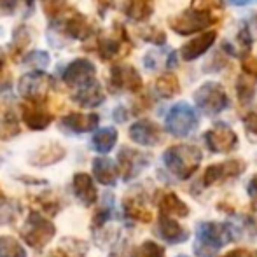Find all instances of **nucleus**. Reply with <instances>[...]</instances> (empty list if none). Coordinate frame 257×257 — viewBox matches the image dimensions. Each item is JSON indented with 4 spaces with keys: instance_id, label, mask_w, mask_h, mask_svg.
Masks as SVG:
<instances>
[{
    "instance_id": "nucleus-1",
    "label": "nucleus",
    "mask_w": 257,
    "mask_h": 257,
    "mask_svg": "<svg viewBox=\"0 0 257 257\" xmlns=\"http://www.w3.org/2000/svg\"><path fill=\"white\" fill-rule=\"evenodd\" d=\"M234 240L233 227L226 222L205 220L196 226L194 254L198 257H215L217 252Z\"/></svg>"
},
{
    "instance_id": "nucleus-2",
    "label": "nucleus",
    "mask_w": 257,
    "mask_h": 257,
    "mask_svg": "<svg viewBox=\"0 0 257 257\" xmlns=\"http://www.w3.org/2000/svg\"><path fill=\"white\" fill-rule=\"evenodd\" d=\"M201 159H203V154H201L200 147L191 146V144H177L163 153L165 166L179 180L191 179L200 168Z\"/></svg>"
},
{
    "instance_id": "nucleus-3",
    "label": "nucleus",
    "mask_w": 257,
    "mask_h": 257,
    "mask_svg": "<svg viewBox=\"0 0 257 257\" xmlns=\"http://www.w3.org/2000/svg\"><path fill=\"white\" fill-rule=\"evenodd\" d=\"M25 243L32 247L34 250L42 252L54 236H56V226L53 224L51 219L41 212H30L25 219L23 229H21Z\"/></svg>"
},
{
    "instance_id": "nucleus-4",
    "label": "nucleus",
    "mask_w": 257,
    "mask_h": 257,
    "mask_svg": "<svg viewBox=\"0 0 257 257\" xmlns=\"http://www.w3.org/2000/svg\"><path fill=\"white\" fill-rule=\"evenodd\" d=\"M213 23H217V18L213 13L208 11H196V9H186L182 13L175 14L168 20V27L172 32H175L180 37H189V35H200L203 32H208V28Z\"/></svg>"
},
{
    "instance_id": "nucleus-5",
    "label": "nucleus",
    "mask_w": 257,
    "mask_h": 257,
    "mask_svg": "<svg viewBox=\"0 0 257 257\" xmlns=\"http://www.w3.org/2000/svg\"><path fill=\"white\" fill-rule=\"evenodd\" d=\"M198 126H200V117H198L196 108H193L187 102L172 105L165 117V130L177 139H186L193 135Z\"/></svg>"
},
{
    "instance_id": "nucleus-6",
    "label": "nucleus",
    "mask_w": 257,
    "mask_h": 257,
    "mask_svg": "<svg viewBox=\"0 0 257 257\" xmlns=\"http://www.w3.org/2000/svg\"><path fill=\"white\" fill-rule=\"evenodd\" d=\"M133 44L128 32L122 25L115 23L110 34H98L96 37V54L102 61H112L117 58H124L132 51Z\"/></svg>"
},
{
    "instance_id": "nucleus-7",
    "label": "nucleus",
    "mask_w": 257,
    "mask_h": 257,
    "mask_svg": "<svg viewBox=\"0 0 257 257\" xmlns=\"http://www.w3.org/2000/svg\"><path fill=\"white\" fill-rule=\"evenodd\" d=\"M194 103L205 115H219L229 107V96L220 82L208 81L194 91Z\"/></svg>"
},
{
    "instance_id": "nucleus-8",
    "label": "nucleus",
    "mask_w": 257,
    "mask_h": 257,
    "mask_svg": "<svg viewBox=\"0 0 257 257\" xmlns=\"http://www.w3.org/2000/svg\"><path fill=\"white\" fill-rule=\"evenodd\" d=\"M54 88V77L44 70L27 72L18 81V93L25 102H48L49 91Z\"/></svg>"
},
{
    "instance_id": "nucleus-9",
    "label": "nucleus",
    "mask_w": 257,
    "mask_h": 257,
    "mask_svg": "<svg viewBox=\"0 0 257 257\" xmlns=\"http://www.w3.org/2000/svg\"><path fill=\"white\" fill-rule=\"evenodd\" d=\"M108 86L114 93H133L139 95L144 88L140 72L133 65L115 63L108 72Z\"/></svg>"
},
{
    "instance_id": "nucleus-10",
    "label": "nucleus",
    "mask_w": 257,
    "mask_h": 257,
    "mask_svg": "<svg viewBox=\"0 0 257 257\" xmlns=\"http://www.w3.org/2000/svg\"><path fill=\"white\" fill-rule=\"evenodd\" d=\"M205 144L213 154H229L238 147V135L229 124L219 121L205 133Z\"/></svg>"
},
{
    "instance_id": "nucleus-11",
    "label": "nucleus",
    "mask_w": 257,
    "mask_h": 257,
    "mask_svg": "<svg viewBox=\"0 0 257 257\" xmlns=\"http://www.w3.org/2000/svg\"><path fill=\"white\" fill-rule=\"evenodd\" d=\"M151 165V154L142 153V151L132 149V147H122L117 154V166L122 175V180L137 179L147 166Z\"/></svg>"
},
{
    "instance_id": "nucleus-12",
    "label": "nucleus",
    "mask_w": 257,
    "mask_h": 257,
    "mask_svg": "<svg viewBox=\"0 0 257 257\" xmlns=\"http://www.w3.org/2000/svg\"><path fill=\"white\" fill-rule=\"evenodd\" d=\"M245 166L247 165H245L241 159H227V161L210 165V166H206V170L203 172L201 184H203L205 187H212V186H215V184L231 180V179H234V177L241 175Z\"/></svg>"
},
{
    "instance_id": "nucleus-13",
    "label": "nucleus",
    "mask_w": 257,
    "mask_h": 257,
    "mask_svg": "<svg viewBox=\"0 0 257 257\" xmlns=\"http://www.w3.org/2000/svg\"><path fill=\"white\" fill-rule=\"evenodd\" d=\"M61 79H63V82L68 88L77 89L81 86H84L86 82L96 79V67L88 58H75L65 67Z\"/></svg>"
},
{
    "instance_id": "nucleus-14",
    "label": "nucleus",
    "mask_w": 257,
    "mask_h": 257,
    "mask_svg": "<svg viewBox=\"0 0 257 257\" xmlns=\"http://www.w3.org/2000/svg\"><path fill=\"white\" fill-rule=\"evenodd\" d=\"M51 25H56L68 41H88L95 34L89 20L84 14L79 13V11H74L67 18H63L60 21H54Z\"/></svg>"
},
{
    "instance_id": "nucleus-15",
    "label": "nucleus",
    "mask_w": 257,
    "mask_h": 257,
    "mask_svg": "<svg viewBox=\"0 0 257 257\" xmlns=\"http://www.w3.org/2000/svg\"><path fill=\"white\" fill-rule=\"evenodd\" d=\"M54 115L48 108V102H25L21 103V121L32 132H44L53 122Z\"/></svg>"
},
{
    "instance_id": "nucleus-16",
    "label": "nucleus",
    "mask_w": 257,
    "mask_h": 257,
    "mask_svg": "<svg viewBox=\"0 0 257 257\" xmlns=\"http://www.w3.org/2000/svg\"><path fill=\"white\" fill-rule=\"evenodd\" d=\"M128 135L132 139V142L144 147H154L158 144H161L163 140L161 128H159L158 122L151 121V119H139V121H135L130 126Z\"/></svg>"
},
{
    "instance_id": "nucleus-17",
    "label": "nucleus",
    "mask_w": 257,
    "mask_h": 257,
    "mask_svg": "<svg viewBox=\"0 0 257 257\" xmlns=\"http://www.w3.org/2000/svg\"><path fill=\"white\" fill-rule=\"evenodd\" d=\"M100 124V115L95 112H70V114L63 115L60 121L61 132L70 133V135H81V133L95 132Z\"/></svg>"
},
{
    "instance_id": "nucleus-18",
    "label": "nucleus",
    "mask_w": 257,
    "mask_h": 257,
    "mask_svg": "<svg viewBox=\"0 0 257 257\" xmlns=\"http://www.w3.org/2000/svg\"><path fill=\"white\" fill-rule=\"evenodd\" d=\"M217 41V32L215 30H208L203 34L196 35V37L189 39L187 42H184L182 48H180V58L184 61H194L200 56H203L205 53L210 51L213 44Z\"/></svg>"
},
{
    "instance_id": "nucleus-19",
    "label": "nucleus",
    "mask_w": 257,
    "mask_h": 257,
    "mask_svg": "<svg viewBox=\"0 0 257 257\" xmlns=\"http://www.w3.org/2000/svg\"><path fill=\"white\" fill-rule=\"evenodd\" d=\"M72 102L77 103L82 108H96L105 102V91L96 79L86 82L84 86L74 89V93L70 95Z\"/></svg>"
},
{
    "instance_id": "nucleus-20",
    "label": "nucleus",
    "mask_w": 257,
    "mask_h": 257,
    "mask_svg": "<svg viewBox=\"0 0 257 257\" xmlns=\"http://www.w3.org/2000/svg\"><path fill=\"white\" fill-rule=\"evenodd\" d=\"M154 233L158 234L161 240H165L166 243H172V245L184 243V241H187V238H189V231L180 226L173 217H168V215H159L158 226H156Z\"/></svg>"
},
{
    "instance_id": "nucleus-21",
    "label": "nucleus",
    "mask_w": 257,
    "mask_h": 257,
    "mask_svg": "<svg viewBox=\"0 0 257 257\" xmlns=\"http://www.w3.org/2000/svg\"><path fill=\"white\" fill-rule=\"evenodd\" d=\"M67 156V149H65L61 144L58 142H49L41 146L39 149H35L34 153L28 158V163L32 166H39V168H44V166H51L60 163L61 159Z\"/></svg>"
},
{
    "instance_id": "nucleus-22",
    "label": "nucleus",
    "mask_w": 257,
    "mask_h": 257,
    "mask_svg": "<svg viewBox=\"0 0 257 257\" xmlns=\"http://www.w3.org/2000/svg\"><path fill=\"white\" fill-rule=\"evenodd\" d=\"M144 67L149 72L158 70H172L177 67V51L170 48H154L144 56Z\"/></svg>"
},
{
    "instance_id": "nucleus-23",
    "label": "nucleus",
    "mask_w": 257,
    "mask_h": 257,
    "mask_svg": "<svg viewBox=\"0 0 257 257\" xmlns=\"http://www.w3.org/2000/svg\"><path fill=\"white\" fill-rule=\"evenodd\" d=\"M72 191H74V196L79 200V203L84 206H93L98 201V191H96L91 175H88V173H75L72 179Z\"/></svg>"
},
{
    "instance_id": "nucleus-24",
    "label": "nucleus",
    "mask_w": 257,
    "mask_h": 257,
    "mask_svg": "<svg viewBox=\"0 0 257 257\" xmlns=\"http://www.w3.org/2000/svg\"><path fill=\"white\" fill-rule=\"evenodd\" d=\"M252 44H254V39H252L250 28H248L247 23H243V27L238 30L234 41L222 42V51L233 58H241L243 60V58L250 56Z\"/></svg>"
},
{
    "instance_id": "nucleus-25",
    "label": "nucleus",
    "mask_w": 257,
    "mask_h": 257,
    "mask_svg": "<svg viewBox=\"0 0 257 257\" xmlns=\"http://www.w3.org/2000/svg\"><path fill=\"white\" fill-rule=\"evenodd\" d=\"M119 173H121L119 166L110 158L100 156V158H95V161H93V175H95L96 182H100L102 186L114 187L117 184Z\"/></svg>"
},
{
    "instance_id": "nucleus-26",
    "label": "nucleus",
    "mask_w": 257,
    "mask_h": 257,
    "mask_svg": "<svg viewBox=\"0 0 257 257\" xmlns=\"http://www.w3.org/2000/svg\"><path fill=\"white\" fill-rule=\"evenodd\" d=\"M32 44V30L28 25H18L13 30V39L9 42V56L13 61H20V58L23 60L25 51L28 49V46Z\"/></svg>"
},
{
    "instance_id": "nucleus-27",
    "label": "nucleus",
    "mask_w": 257,
    "mask_h": 257,
    "mask_svg": "<svg viewBox=\"0 0 257 257\" xmlns=\"http://www.w3.org/2000/svg\"><path fill=\"white\" fill-rule=\"evenodd\" d=\"M122 11L133 23H146L154 14V0H126Z\"/></svg>"
},
{
    "instance_id": "nucleus-28",
    "label": "nucleus",
    "mask_w": 257,
    "mask_h": 257,
    "mask_svg": "<svg viewBox=\"0 0 257 257\" xmlns=\"http://www.w3.org/2000/svg\"><path fill=\"white\" fill-rule=\"evenodd\" d=\"M158 206L161 215H168V217H179V219H184V217L189 215V206L184 203L175 193H163L158 200Z\"/></svg>"
},
{
    "instance_id": "nucleus-29",
    "label": "nucleus",
    "mask_w": 257,
    "mask_h": 257,
    "mask_svg": "<svg viewBox=\"0 0 257 257\" xmlns=\"http://www.w3.org/2000/svg\"><path fill=\"white\" fill-rule=\"evenodd\" d=\"M88 254V243L79 238H63L60 247L49 252L46 257H86Z\"/></svg>"
},
{
    "instance_id": "nucleus-30",
    "label": "nucleus",
    "mask_w": 257,
    "mask_h": 257,
    "mask_svg": "<svg viewBox=\"0 0 257 257\" xmlns=\"http://www.w3.org/2000/svg\"><path fill=\"white\" fill-rule=\"evenodd\" d=\"M122 210H124L128 219H133V220H137V222H151V220H153V212L147 208L144 200L139 196L124 198V201H122Z\"/></svg>"
},
{
    "instance_id": "nucleus-31",
    "label": "nucleus",
    "mask_w": 257,
    "mask_h": 257,
    "mask_svg": "<svg viewBox=\"0 0 257 257\" xmlns=\"http://www.w3.org/2000/svg\"><path fill=\"white\" fill-rule=\"evenodd\" d=\"M154 93L156 96L163 100H170L180 93V82L175 74L172 72H165L154 81Z\"/></svg>"
},
{
    "instance_id": "nucleus-32",
    "label": "nucleus",
    "mask_w": 257,
    "mask_h": 257,
    "mask_svg": "<svg viewBox=\"0 0 257 257\" xmlns=\"http://www.w3.org/2000/svg\"><path fill=\"white\" fill-rule=\"evenodd\" d=\"M117 137H119L117 130L112 128V126L100 128V130H96L95 135H93L91 146H93V149H95L96 153L107 154L115 147V144H117Z\"/></svg>"
},
{
    "instance_id": "nucleus-33",
    "label": "nucleus",
    "mask_w": 257,
    "mask_h": 257,
    "mask_svg": "<svg viewBox=\"0 0 257 257\" xmlns=\"http://www.w3.org/2000/svg\"><path fill=\"white\" fill-rule=\"evenodd\" d=\"M21 133L20 119L14 114V110L7 108L0 117V140H13Z\"/></svg>"
},
{
    "instance_id": "nucleus-34",
    "label": "nucleus",
    "mask_w": 257,
    "mask_h": 257,
    "mask_svg": "<svg viewBox=\"0 0 257 257\" xmlns=\"http://www.w3.org/2000/svg\"><path fill=\"white\" fill-rule=\"evenodd\" d=\"M236 93H238V100L241 103H250L257 93V81L240 74V77L236 81Z\"/></svg>"
},
{
    "instance_id": "nucleus-35",
    "label": "nucleus",
    "mask_w": 257,
    "mask_h": 257,
    "mask_svg": "<svg viewBox=\"0 0 257 257\" xmlns=\"http://www.w3.org/2000/svg\"><path fill=\"white\" fill-rule=\"evenodd\" d=\"M0 257H27V248L16 238L0 234Z\"/></svg>"
},
{
    "instance_id": "nucleus-36",
    "label": "nucleus",
    "mask_w": 257,
    "mask_h": 257,
    "mask_svg": "<svg viewBox=\"0 0 257 257\" xmlns=\"http://www.w3.org/2000/svg\"><path fill=\"white\" fill-rule=\"evenodd\" d=\"M41 2H42V11H44V14L49 18L51 23L63 20V14L68 9L67 0H41Z\"/></svg>"
},
{
    "instance_id": "nucleus-37",
    "label": "nucleus",
    "mask_w": 257,
    "mask_h": 257,
    "mask_svg": "<svg viewBox=\"0 0 257 257\" xmlns=\"http://www.w3.org/2000/svg\"><path fill=\"white\" fill-rule=\"evenodd\" d=\"M21 61H23V65L34 68V70H44L51 63V56H49V53L42 51V49H35V51L25 54V58Z\"/></svg>"
},
{
    "instance_id": "nucleus-38",
    "label": "nucleus",
    "mask_w": 257,
    "mask_h": 257,
    "mask_svg": "<svg viewBox=\"0 0 257 257\" xmlns=\"http://www.w3.org/2000/svg\"><path fill=\"white\" fill-rule=\"evenodd\" d=\"M132 257H165V248L153 240H146L132 252Z\"/></svg>"
},
{
    "instance_id": "nucleus-39",
    "label": "nucleus",
    "mask_w": 257,
    "mask_h": 257,
    "mask_svg": "<svg viewBox=\"0 0 257 257\" xmlns=\"http://www.w3.org/2000/svg\"><path fill=\"white\" fill-rule=\"evenodd\" d=\"M20 215V206L13 201H4L0 205V224H11L16 220V217Z\"/></svg>"
},
{
    "instance_id": "nucleus-40",
    "label": "nucleus",
    "mask_w": 257,
    "mask_h": 257,
    "mask_svg": "<svg viewBox=\"0 0 257 257\" xmlns=\"http://www.w3.org/2000/svg\"><path fill=\"white\" fill-rule=\"evenodd\" d=\"M142 37H144V41L154 44L156 48H163V46L166 44V34L156 27H149L146 32H142Z\"/></svg>"
},
{
    "instance_id": "nucleus-41",
    "label": "nucleus",
    "mask_w": 257,
    "mask_h": 257,
    "mask_svg": "<svg viewBox=\"0 0 257 257\" xmlns=\"http://www.w3.org/2000/svg\"><path fill=\"white\" fill-rule=\"evenodd\" d=\"M243 122V128H245V133L247 137L252 140V142H257V110H250L243 115L241 119Z\"/></svg>"
},
{
    "instance_id": "nucleus-42",
    "label": "nucleus",
    "mask_w": 257,
    "mask_h": 257,
    "mask_svg": "<svg viewBox=\"0 0 257 257\" xmlns=\"http://www.w3.org/2000/svg\"><path fill=\"white\" fill-rule=\"evenodd\" d=\"M241 74L257 81V58L255 56L250 54V56L241 60Z\"/></svg>"
},
{
    "instance_id": "nucleus-43",
    "label": "nucleus",
    "mask_w": 257,
    "mask_h": 257,
    "mask_svg": "<svg viewBox=\"0 0 257 257\" xmlns=\"http://www.w3.org/2000/svg\"><path fill=\"white\" fill-rule=\"evenodd\" d=\"M220 7V0H191V9L196 11H212L219 9Z\"/></svg>"
},
{
    "instance_id": "nucleus-44",
    "label": "nucleus",
    "mask_w": 257,
    "mask_h": 257,
    "mask_svg": "<svg viewBox=\"0 0 257 257\" xmlns=\"http://www.w3.org/2000/svg\"><path fill=\"white\" fill-rule=\"evenodd\" d=\"M95 4H96V9H98V14L102 18L107 14V11H110L114 7V0H95Z\"/></svg>"
},
{
    "instance_id": "nucleus-45",
    "label": "nucleus",
    "mask_w": 257,
    "mask_h": 257,
    "mask_svg": "<svg viewBox=\"0 0 257 257\" xmlns=\"http://www.w3.org/2000/svg\"><path fill=\"white\" fill-rule=\"evenodd\" d=\"M128 110H126L124 107H121V105H119V107H115L114 108V112H112V117H114V121L115 122H124L126 119H128Z\"/></svg>"
},
{
    "instance_id": "nucleus-46",
    "label": "nucleus",
    "mask_w": 257,
    "mask_h": 257,
    "mask_svg": "<svg viewBox=\"0 0 257 257\" xmlns=\"http://www.w3.org/2000/svg\"><path fill=\"white\" fill-rule=\"evenodd\" d=\"M4 70H6V53H4V49L0 48V88H2L4 82L9 81V75L4 77Z\"/></svg>"
},
{
    "instance_id": "nucleus-47",
    "label": "nucleus",
    "mask_w": 257,
    "mask_h": 257,
    "mask_svg": "<svg viewBox=\"0 0 257 257\" xmlns=\"http://www.w3.org/2000/svg\"><path fill=\"white\" fill-rule=\"evenodd\" d=\"M222 257H254V255H252V252H248L247 248H234V250L227 252V254Z\"/></svg>"
},
{
    "instance_id": "nucleus-48",
    "label": "nucleus",
    "mask_w": 257,
    "mask_h": 257,
    "mask_svg": "<svg viewBox=\"0 0 257 257\" xmlns=\"http://www.w3.org/2000/svg\"><path fill=\"white\" fill-rule=\"evenodd\" d=\"M248 194H250V198H254V200H257V173L254 177L250 179V182H248Z\"/></svg>"
},
{
    "instance_id": "nucleus-49",
    "label": "nucleus",
    "mask_w": 257,
    "mask_h": 257,
    "mask_svg": "<svg viewBox=\"0 0 257 257\" xmlns=\"http://www.w3.org/2000/svg\"><path fill=\"white\" fill-rule=\"evenodd\" d=\"M227 2L231 4V6H247V4H252L254 0H227Z\"/></svg>"
},
{
    "instance_id": "nucleus-50",
    "label": "nucleus",
    "mask_w": 257,
    "mask_h": 257,
    "mask_svg": "<svg viewBox=\"0 0 257 257\" xmlns=\"http://www.w3.org/2000/svg\"><path fill=\"white\" fill-rule=\"evenodd\" d=\"M254 224H255V227H257V203L254 205Z\"/></svg>"
},
{
    "instance_id": "nucleus-51",
    "label": "nucleus",
    "mask_w": 257,
    "mask_h": 257,
    "mask_svg": "<svg viewBox=\"0 0 257 257\" xmlns=\"http://www.w3.org/2000/svg\"><path fill=\"white\" fill-rule=\"evenodd\" d=\"M4 201H7V200H6V196H4L2 189H0V205H2V203H4Z\"/></svg>"
},
{
    "instance_id": "nucleus-52",
    "label": "nucleus",
    "mask_w": 257,
    "mask_h": 257,
    "mask_svg": "<svg viewBox=\"0 0 257 257\" xmlns=\"http://www.w3.org/2000/svg\"><path fill=\"white\" fill-rule=\"evenodd\" d=\"M177 257H189V255H186V254H179Z\"/></svg>"
},
{
    "instance_id": "nucleus-53",
    "label": "nucleus",
    "mask_w": 257,
    "mask_h": 257,
    "mask_svg": "<svg viewBox=\"0 0 257 257\" xmlns=\"http://www.w3.org/2000/svg\"><path fill=\"white\" fill-rule=\"evenodd\" d=\"M255 25H257V16H255Z\"/></svg>"
},
{
    "instance_id": "nucleus-54",
    "label": "nucleus",
    "mask_w": 257,
    "mask_h": 257,
    "mask_svg": "<svg viewBox=\"0 0 257 257\" xmlns=\"http://www.w3.org/2000/svg\"><path fill=\"white\" fill-rule=\"evenodd\" d=\"M254 257H257V252H255V255H254Z\"/></svg>"
}]
</instances>
